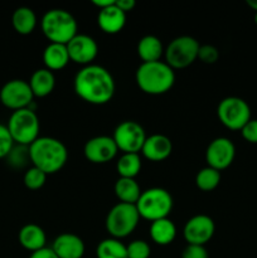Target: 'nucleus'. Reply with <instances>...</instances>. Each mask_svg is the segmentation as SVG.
I'll return each instance as SVG.
<instances>
[{
    "instance_id": "obj_18",
    "label": "nucleus",
    "mask_w": 257,
    "mask_h": 258,
    "mask_svg": "<svg viewBox=\"0 0 257 258\" xmlns=\"http://www.w3.org/2000/svg\"><path fill=\"white\" fill-rule=\"evenodd\" d=\"M97 24L102 32L107 33V34H116V33L121 32L122 28L125 27L126 14L120 8H117L115 3V4L98 12Z\"/></svg>"
},
{
    "instance_id": "obj_21",
    "label": "nucleus",
    "mask_w": 257,
    "mask_h": 258,
    "mask_svg": "<svg viewBox=\"0 0 257 258\" xmlns=\"http://www.w3.org/2000/svg\"><path fill=\"white\" fill-rule=\"evenodd\" d=\"M28 83L34 97H45L54 90L55 78L52 71L47 68H40L33 73Z\"/></svg>"
},
{
    "instance_id": "obj_20",
    "label": "nucleus",
    "mask_w": 257,
    "mask_h": 258,
    "mask_svg": "<svg viewBox=\"0 0 257 258\" xmlns=\"http://www.w3.org/2000/svg\"><path fill=\"white\" fill-rule=\"evenodd\" d=\"M67 45L49 43L43 52V63L49 71H59L65 68L70 62Z\"/></svg>"
},
{
    "instance_id": "obj_33",
    "label": "nucleus",
    "mask_w": 257,
    "mask_h": 258,
    "mask_svg": "<svg viewBox=\"0 0 257 258\" xmlns=\"http://www.w3.org/2000/svg\"><path fill=\"white\" fill-rule=\"evenodd\" d=\"M219 58V50L217 49L214 45L204 44L199 47L198 52V59L201 62L206 63V64H213L218 60Z\"/></svg>"
},
{
    "instance_id": "obj_35",
    "label": "nucleus",
    "mask_w": 257,
    "mask_h": 258,
    "mask_svg": "<svg viewBox=\"0 0 257 258\" xmlns=\"http://www.w3.org/2000/svg\"><path fill=\"white\" fill-rule=\"evenodd\" d=\"M242 138L249 144H257V120H249L241 130Z\"/></svg>"
},
{
    "instance_id": "obj_1",
    "label": "nucleus",
    "mask_w": 257,
    "mask_h": 258,
    "mask_svg": "<svg viewBox=\"0 0 257 258\" xmlns=\"http://www.w3.org/2000/svg\"><path fill=\"white\" fill-rule=\"evenodd\" d=\"M75 92L83 101L92 105H105L110 102L115 93V81L112 75L102 66H85L75 77Z\"/></svg>"
},
{
    "instance_id": "obj_31",
    "label": "nucleus",
    "mask_w": 257,
    "mask_h": 258,
    "mask_svg": "<svg viewBox=\"0 0 257 258\" xmlns=\"http://www.w3.org/2000/svg\"><path fill=\"white\" fill-rule=\"evenodd\" d=\"M126 249H127V258H149L151 253L149 243L143 239L133 241L128 246H126Z\"/></svg>"
},
{
    "instance_id": "obj_9",
    "label": "nucleus",
    "mask_w": 257,
    "mask_h": 258,
    "mask_svg": "<svg viewBox=\"0 0 257 258\" xmlns=\"http://www.w3.org/2000/svg\"><path fill=\"white\" fill-rule=\"evenodd\" d=\"M217 115L227 128L241 131L242 127L251 120V108L243 98L231 96L219 102Z\"/></svg>"
},
{
    "instance_id": "obj_7",
    "label": "nucleus",
    "mask_w": 257,
    "mask_h": 258,
    "mask_svg": "<svg viewBox=\"0 0 257 258\" xmlns=\"http://www.w3.org/2000/svg\"><path fill=\"white\" fill-rule=\"evenodd\" d=\"M140 214L135 204L117 203L106 217V229L112 238L120 239L130 236L139 224Z\"/></svg>"
},
{
    "instance_id": "obj_36",
    "label": "nucleus",
    "mask_w": 257,
    "mask_h": 258,
    "mask_svg": "<svg viewBox=\"0 0 257 258\" xmlns=\"http://www.w3.org/2000/svg\"><path fill=\"white\" fill-rule=\"evenodd\" d=\"M29 258H58V256L53 252L52 248H49V247H44V248L39 249V251L32 252Z\"/></svg>"
},
{
    "instance_id": "obj_3",
    "label": "nucleus",
    "mask_w": 257,
    "mask_h": 258,
    "mask_svg": "<svg viewBox=\"0 0 257 258\" xmlns=\"http://www.w3.org/2000/svg\"><path fill=\"white\" fill-rule=\"evenodd\" d=\"M136 83L148 95H163L170 91L175 82L174 70L163 60L141 63L136 70Z\"/></svg>"
},
{
    "instance_id": "obj_5",
    "label": "nucleus",
    "mask_w": 257,
    "mask_h": 258,
    "mask_svg": "<svg viewBox=\"0 0 257 258\" xmlns=\"http://www.w3.org/2000/svg\"><path fill=\"white\" fill-rule=\"evenodd\" d=\"M135 206L141 218L154 222L168 218L173 209V198L165 189L150 188L141 191L140 198Z\"/></svg>"
},
{
    "instance_id": "obj_19",
    "label": "nucleus",
    "mask_w": 257,
    "mask_h": 258,
    "mask_svg": "<svg viewBox=\"0 0 257 258\" xmlns=\"http://www.w3.org/2000/svg\"><path fill=\"white\" fill-rule=\"evenodd\" d=\"M18 239H19V243L22 244L23 248L30 252L44 248L45 242H47L45 232L43 231L42 227L34 223L25 224L24 227H22L19 234H18Z\"/></svg>"
},
{
    "instance_id": "obj_17",
    "label": "nucleus",
    "mask_w": 257,
    "mask_h": 258,
    "mask_svg": "<svg viewBox=\"0 0 257 258\" xmlns=\"http://www.w3.org/2000/svg\"><path fill=\"white\" fill-rule=\"evenodd\" d=\"M50 248L58 258H82L85 254V243L73 233L59 234Z\"/></svg>"
},
{
    "instance_id": "obj_32",
    "label": "nucleus",
    "mask_w": 257,
    "mask_h": 258,
    "mask_svg": "<svg viewBox=\"0 0 257 258\" xmlns=\"http://www.w3.org/2000/svg\"><path fill=\"white\" fill-rule=\"evenodd\" d=\"M15 143L8 130L7 125L0 123V159H4L9 155L12 149L14 148Z\"/></svg>"
},
{
    "instance_id": "obj_11",
    "label": "nucleus",
    "mask_w": 257,
    "mask_h": 258,
    "mask_svg": "<svg viewBox=\"0 0 257 258\" xmlns=\"http://www.w3.org/2000/svg\"><path fill=\"white\" fill-rule=\"evenodd\" d=\"M33 98L34 95L29 83L24 80L8 81L0 90V102L13 111L30 108Z\"/></svg>"
},
{
    "instance_id": "obj_34",
    "label": "nucleus",
    "mask_w": 257,
    "mask_h": 258,
    "mask_svg": "<svg viewBox=\"0 0 257 258\" xmlns=\"http://www.w3.org/2000/svg\"><path fill=\"white\" fill-rule=\"evenodd\" d=\"M181 258H209V256L204 246L188 244L181 253Z\"/></svg>"
},
{
    "instance_id": "obj_30",
    "label": "nucleus",
    "mask_w": 257,
    "mask_h": 258,
    "mask_svg": "<svg viewBox=\"0 0 257 258\" xmlns=\"http://www.w3.org/2000/svg\"><path fill=\"white\" fill-rule=\"evenodd\" d=\"M45 180H47V174L40 170V169L35 168V166L28 169L24 174V179H23L24 185L30 190L40 189L45 184Z\"/></svg>"
},
{
    "instance_id": "obj_22",
    "label": "nucleus",
    "mask_w": 257,
    "mask_h": 258,
    "mask_svg": "<svg viewBox=\"0 0 257 258\" xmlns=\"http://www.w3.org/2000/svg\"><path fill=\"white\" fill-rule=\"evenodd\" d=\"M138 54L143 63L160 60L161 55L164 54L163 43L155 35H145L139 40Z\"/></svg>"
},
{
    "instance_id": "obj_15",
    "label": "nucleus",
    "mask_w": 257,
    "mask_h": 258,
    "mask_svg": "<svg viewBox=\"0 0 257 258\" xmlns=\"http://www.w3.org/2000/svg\"><path fill=\"white\" fill-rule=\"evenodd\" d=\"M66 45L70 59L77 64L88 66L97 57L98 45L90 35L76 34Z\"/></svg>"
},
{
    "instance_id": "obj_27",
    "label": "nucleus",
    "mask_w": 257,
    "mask_h": 258,
    "mask_svg": "<svg viewBox=\"0 0 257 258\" xmlns=\"http://www.w3.org/2000/svg\"><path fill=\"white\" fill-rule=\"evenodd\" d=\"M97 258H127L126 246L116 238H106L96 248Z\"/></svg>"
},
{
    "instance_id": "obj_40",
    "label": "nucleus",
    "mask_w": 257,
    "mask_h": 258,
    "mask_svg": "<svg viewBox=\"0 0 257 258\" xmlns=\"http://www.w3.org/2000/svg\"><path fill=\"white\" fill-rule=\"evenodd\" d=\"M253 20H254V23H256V24H257V13H254V17H253Z\"/></svg>"
},
{
    "instance_id": "obj_37",
    "label": "nucleus",
    "mask_w": 257,
    "mask_h": 258,
    "mask_svg": "<svg viewBox=\"0 0 257 258\" xmlns=\"http://www.w3.org/2000/svg\"><path fill=\"white\" fill-rule=\"evenodd\" d=\"M116 5H117V8H120L121 10H122L123 13H128L131 12V10L135 8L136 3L135 0H116Z\"/></svg>"
},
{
    "instance_id": "obj_25",
    "label": "nucleus",
    "mask_w": 257,
    "mask_h": 258,
    "mask_svg": "<svg viewBox=\"0 0 257 258\" xmlns=\"http://www.w3.org/2000/svg\"><path fill=\"white\" fill-rule=\"evenodd\" d=\"M116 197L118 198L120 203L126 204H136L141 196L140 185L135 179L130 178H120L115 183L113 186Z\"/></svg>"
},
{
    "instance_id": "obj_14",
    "label": "nucleus",
    "mask_w": 257,
    "mask_h": 258,
    "mask_svg": "<svg viewBox=\"0 0 257 258\" xmlns=\"http://www.w3.org/2000/svg\"><path fill=\"white\" fill-rule=\"evenodd\" d=\"M117 146L112 136H96L85 144L83 154L93 164H105L117 155Z\"/></svg>"
},
{
    "instance_id": "obj_16",
    "label": "nucleus",
    "mask_w": 257,
    "mask_h": 258,
    "mask_svg": "<svg viewBox=\"0 0 257 258\" xmlns=\"http://www.w3.org/2000/svg\"><path fill=\"white\" fill-rule=\"evenodd\" d=\"M173 151V144L170 139L161 134H154L148 136L144 143L141 153L150 161H163L169 158Z\"/></svg>"
},
{
    "instance_id": "obj_4",
    "label": "nucleus",
    "mask_w": 257,
    "mask_h": 258,
    "mask_svg": "<svg viewBox=\"0 0 257 258\" xmlns=\"http://www.w3.org/2000/svg\"><path fill=\"white\" fill-rule=\"evenodd\" d=\"M40 28L50 43L58 44H67L78 34V25L75 17L63 9L48 10L40 20Z\"/></svg>"
},
{
    "instance_id": "obj_29",
    "label": "nucleus",
    "mask_w": 257,
    "mask_h": 258,
    "mask_svg": "<svg viewBox=\"0 0 257 258\" xmlns=\"http://www.w3.org/2000/svg\"><path fill=\"white\" fill-rule=\"evenodd\" d=\"M8 164L14 169H22L30 163L29 156V146L24 145H14L9 155L7 156Z\"/></svg>"
},
{
    "instance_id": "obj_8",
    "label": "nucleus",
    "mask_w": 257,
    "mask_h": 258,
    "mask_svg": "<svg viewBox=\"0 0 257 258\" xmlns=\"http://www.w3.org/2000/svg\"><path fill=\"white\" fill-rule=\"evenodd\" d=\"M198 40L190 35H180L171 40L164 49L165 63L173 70H181L193 64L198 59L199 52Z\"/></svg>"
},
{
    "instance_id": "obj_10",
    "label": "nucleus",
    "mask_w": 257,
    "mask_h": 258,
    "mask_svg": "<svg viewBox=\"0 0 257 258\" xmlns=\"http://www.w3.org/2000/svg\"><path fill=\"white\" fill-rule=\"evenodd\" d=\"M146 138L148 136L143 126L131 120L118 123L112 136L116 146L118 150L122 151V154H139V151L143 149Z\"/></svg>"
},
{
    "instance_id": "obj_6",
    "label": "nucleus",
    "mask_w": 257,
    "mask_h": 258,
    "mask_svg": "<svg viewBox=\"0 0 257 258\" xmlns=\"http://www.w3.org/2000/svg\"><path fill=\"white\" fill-rule=\"evenodd\" d=\"M7 127L18 145L29 146L39 138V118L32 108L13 111Z\"/></svg>"
},
{
    "instance_id": "obj_26",
    "label": "nucleus",
    "mask_w": 257,
    "mask_h": 258,
    "mask_svg": "<svg viewBox=\"0 0 257 258\" xmlns=\"http://www.w3.org/2000/svg\"><path fill=\"white\" fill-rule=\"evenodd\" d=\"M116 169L120 178L135 179L141 170V158L139 154H122L116 164Z\"/></svg>"
},
{
    "instance_id": "obj_12",
    "label": "nucleus",
    "mask_w": 257,
    "mask_h": 258,
    "mask_svg": "<svg viewBox=\"0 0 257 258\" xmlns=\"http://www.w3.org/2000/svg\"><path fill=\"white\" fill-rule=\"evenodd\" d=\"M236 148L227 138H217L208 145L206 150V161L208 166L221 171L228 168L234 160Z\"/></svg>"
},
{
    "instance_id": "obj_28",
    "label": "nucleus",
    "mask_w": 257,
    "mask_h": 258,
    "mask_svg": "<svg viewBox=\"0 0 257 258\" xmlns=\"http://www.w3.org/2000/svg\"><path fill=\"white\" fill-rule=\"evenodd\" d=\"M221 181V171L216 169L207 166L199 170V173L196 176V184L201 190L203 191H212L219 185Z\"/></svg>"
},
{
    "instance_id": "obj_24",
    "label": "nucleus",
    "mask_w": 257,
    "mask_h": 258,
    "mask_svg": "<svg viewBox=\"0 0 257 258\" xmlns=\"http://www.w3.org/2000/svg\"><path fill=\"white\" fill-rule=\"evenodd\" d=\"M12 24L15 32L22 35H28L37 27V15L30 8L20 7L13 13Z\"/></svg>"
},
{
    "instance_id": "obj_13",
    "label": "nucleus",
    "mask_w": 257,
    "mask_h": 258,
    "mask_svg": "<svg viewBox=\"0 0 257 258\" xmlns=\"http://www.w3.org/2000/svg\"><path fill=\"white\" fill-rule=\"evenodd\" d=\"M216 226L211 217L206 214H198L189 219L183 229V236L188 244L204 246L213 237Z\"/></svg>"
},
{
    "instance_id": "obj_23",
    "label": "nucleus",
    "mask_w": 257,
    "mask_h": 258,
    "mask_svg": "<svg viewBox=\"0 0 257 258\" xmlns=\"http://www.w3.org/2000/svg\"><path fill=\"white\" fill-rule=\"evenodd\" d=\"M176 228L175 224L169 218L158 219L151 222L150 237L153 242L159 246H168L175 239Z\"/></svg>"
},
{
    "instance_id": "obj_2",
    "label": "nucleus",
    "mask_w": 257,
    "mask_h": 258,
    "mask_svg": "<svg viewBox=\"0 0 257 258\" xmlns=\"http://www.w3.org/2000/svg\"><path fill=\"white\" fill-rule=\"evenodd\" d=\"M30 163L47 175L59 171L66 165L68 150L65 144L54 138H38L29 145Z\"/></svg>"
},
{
    "instance_id": "obj_39",
    "label": "nucleus",
    "mask_w": 257,
    "mask_h": 258,
    "mask_svg": "<svg viewBox=\"0 0 257 258\" xmlns=\"http://www.w3.org/2000/svg\"><path fill=\"white\" fill-rule=\"evenodd\" d=\"M246 3L252 10H254V13H257V0H247Z\"/></svg>"
},
{
    "instance_id": "obj_38",
    "label": "nucleus",
    "mask_w": 257,
    "mask_h": 258,
    "mask_svg": "<svg viewBox=\"0 0 257 258\" xmlns=\"http://www.w3.org/2000/svg\"><path fill=\"white\" fill-rule=\"evenodd\" d=\"M92 4L98 8V10L105 9V8L110 7V5L115 4V0H92Z\"/></svg>"
}]
</instances>
